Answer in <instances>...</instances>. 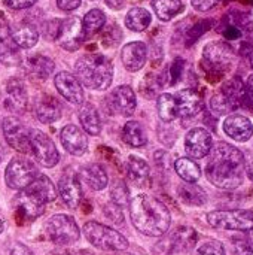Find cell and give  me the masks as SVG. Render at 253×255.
<instances>
[{"label": "cell", "mask_w": 253, "mask_h": 255, "mask_svg": "<svg viewBox=\"0 0 253 255\" xmlns=\"http://www.w3.org/2000/svg\"><path fill=\"white\" fill-rule=\"evenodd\" d=\"M246 161L243 152L231 143L219 142L210 151L206 166L209 182L221 190H236L243 184Z\"/></svg>", "instance_id": "obj_1"}, {"label": "cell", "mask_w": 253, "mask_h": 255, "mask_svg": "<svg viewBox=\"0 0 253 255\" xmlns=\"http://www.w3.org/2000/svg\"><path fill=\"white\" fill-rule=\"evenodd\" d=\"M130 217L133 226L145 236L161 238L171 224V215L169 208L158 199L139 194L130 202Z\"/></svg>", "instance_id": "obj_2"}, {"label": "cell", "mask_w": 253, "mask_h": 255, "mask_svg": "<svg viewBox=\"0 0 253 255\" xmlns=\"http://www.w3.org/2000/svg\"><path fill=\"white\" fill-rule=\"evenodd\" d=\"M76 78L89 90H107L113 79V64L101 54H86L76 61Z\"/></svg>", "instance_id": "obj_3"}, {"label": "cell", "mask_w": 253, "mask_h": 255, "mask_svg": "<svg viewBox=\"0 0 253 255\" xmlns=\"http://www.w3.org/2000/svg\"><path fill=\"white\" fill-rule=\"evenodd\" d=\"M84 235L92 247H95L101 251L122 253L128 248V241L125 239L124 235H121L115 229L100 224L97 221L85 223Z\"/></svg>", "instance_id": "obj_4"}, {"label": "cell", "mask_w": 253, "mask_h": 255, "mask_svg": "<svg viewBox=\"0 0 253 255\" xmlns=\"http://www.w3.org/2000/svg\"><path fill=\"white\" fill-rule=\"evenodd\" d=\"M46 236L49 241L58 247H67L79 239V227L73 217L66 214H58L51 217L45 226Z\"/></svg>", "instance_id": "obj_5"}, {"label": "cell", "mask_w": 253, "mask_h": 255, "mask_svg": "<svg viewBox=\"0 0 253 255\" xmlns=\"http://www.w3.org/2000/svg\"><path fill=\"white\" fill-rule=\"evenodd\" d=\"M207 223L221 230L248 232L253 229V211H213L207 214Z\"/></svg>", "instance_id": "obj_6"}, {"label": "cell", "mask_w": 253, "mask_h": 255, "mask_svg": "<svg viewBox=\"0 0 253 255\" xmlns=\"http://www.w3.org/2000/svg\"><path fill=\"white\" fill-rule=\"evenodd\" d=\"M197 244V233L191 227H177L174 232H171L167 238L161 239L155 248V255H174L177 253H185L194 248Z\"/></svg>", "instance_id": "obj_7"}, {"label": "cell", "mask_w": 253, "mask_h": 255, "mask_svg": "<svg viewBox=\"0 0 253 255\" xmlns=\"http://www.w3.org/2000/svg\"><path fill=\"white\" fill-rule=\"evenodd\" d=\"M37 176V167L25 157H15L10 160L4 172V181L7 187L18 191L25 190Z\"/></svg>", "instance_id": "obj_8"}, {"label": "cell", "mask_w": 253, "mask_h": 255, "mask_svg": "<svg viewBox=\"0 0 253 255\" xmlns=\"http://www.w3.org/2000/svg\"><path fill=\"white\" fill-rule=\"evenodd\" d=\"M30 146L31 155L37 160L42 167H54L60 161V154L54 142L40 130H30Z\"/></svg>", "instance_id": "obj_9"}, {"label": "cell", "mask_w": 253, "mask_h": 255, "mask_svg": "<svg viewBox=\"0 0 253 255\" xmlns=\"http://www.w3.org/2000/svg\"><path fill=\"white\" fill-rule=\"evenodd\" d=\"M234 60V49L230 43L222 40L210 42L203 49V63L209 70L224 72Z\"/></svg>", "instance_id": "obj_10"}, {"label": "cell", "mask_w": 253, "mask_h": 255, "mask_svg": "<svg viewBox=\"0 0 253 255\" xmlns=\"http://www.w3.org/2000/svg\"><path fill=\"white\" fill-rule=\"evenodd\" d=\"M1 130H3L4 139L10 148H13L15 151H18L24 155H31L30 131L19 120H16L13 117L4 118L1 123Z\"/></svg>", "instance_id": "obj_11"}, {"label": "cell", "mask_w": 253, "mask_h": 255, "mask_svg": "<svg viewBox=\"0 0 253 255\" xmlns=\"http://www.w3.org/2000/svg\"><path fill=\"white\" fill-rule=\"evenodd\" d=\"M85 31H84V25L81 18L78 16H69L66 19L61 21L60 24V30H58V36L57 40L60 42V45L67 49V51H76L81 48V45L85 40Z\"/></svg>", "instance_id": "obj_12"}, {"label": "cell", "mask_w": 253, "mask_h": 255, "mask_svg": "<svg viewBox=\"0 0 253 255\" xmlns=\"http://www.w3.org/2000/svg\"><path fill=\"white\" fill-rule=\"evenodd\" d=\"M107 108L110 114L122 115V117H130L136 111V94L131 87L128 85H119L113 88V91L107 96L106 99Z\"/></svg>", "instance_id": "obj_13"}, {"label": "cell", "mask_w": 253, "mask_h": 255, "mask_svg": "<svg viewBox=\"0 0 253 255\" xmlns=\"http://www.w3.org/2000/svg\"><path fill=\"white\" fill-rule=\"evenodd\" d=\"M213 148V139L210 131L203 127H195L188 131L185 137V151L192 160L204 158Z\"/></svg>", "instance_id": "obj_14"}, {"label": "cell", "mask_w": 253, "mask_h": 255, "mask_svg": "<svg viewBox=\"0 0 253 255\" xmlns=\"http://www.w3.org/2000/svg\"><path fill=\"white\" fill-rule=\"evenodd\" d=\"M1 103L6 111L13 114H22L27 109V90L24 87V82L18 78H12L6 82L3 94H1Z\"/></svg>", "instance_id": "obj_15"}, {"label": "cell", "mask_w": 253, "mask_h": 255, "mask_svg": "<svg viewBox=\"0 0 253 255\" xmlns=\"http://www.w3.org/2000/svg\"><path fill=\"white\" fill-rule=\"evenodd\" d=\"M55 87L58 93L72 105H82L84 103V88L78 78L70 72H60L55 75Z\"/></svg>", "instance_id": "obj_16"}, {"label": "cell", "mask_w": 253, "mask_h": 255, "mask_svg": "<svg viewBox=\"0 0 253 255\" xmlns=\"http://www.w3.org/2000/svg\"><path fill=\"white\" fill-rule=\"evenodd\" d=\"M45 206H46V203H43L39 197H36L34 194H31L27 190L19 191L13 197L15 211L18 212V215H21L27 221H33V220L39 218L45 212Z\"/></svg>", "instance_id": "obj_17"}, {"label": "cell", "mask_w": 253, "mask_h": 255, "mask_svg": "<svg viewBox=\"0 0 253 255\" xmlns=\"http://www.w3.org/2000/svg\"><path fill=\"white\" fill-rule=\"evenodd\" d=\"M58 194L66 206H69L72 209L79 206V203L82 200V188H81V182L75 172L66 170L63 173V176L58 182Z\"/></svg>", "instance_id": "obj_18"}, {"label": "cell", "mask_w": 253, "mask_h": 255, "mask_svg": "<svg viewBox=\"0 0 253 255\" xmlns=\"http://www.w3.org/2000/svg\"><path fill=\"white\" fill-rule=\"evenodd\" d=\"M60 140L64 146V149L72 154V155H84L88 149V137L84 133V130H81L78 126L75 124H69L61 130L60 134Z\"/></svg>", "instance_id": "obj_19"}, {"label": "cell", "mask_w": 253, "mask_h": 255, "mask_svg": "<svg viewBox=\"0 0 253 255\" xmlns=\"http://www.w3.org/2000/svg\"><path fill=\"white\" fill-rule=\"evenodd\" d=\"M174 97L177 106V117L180 118H192L203 109V99L192 88L182 90Z\"/></svg>", "instance_id": "obj_20"}, {"label": "cell", "mask_w": 253, "mask_h": 255, "mask_svg": "<svg viewBox=\"0 0 253 255\" xmlns=\"http://www.w3.org/2000/svg\"><path fill=\"white\" fill-rule=\"evenodd\" d=\"M61 103L58 102V99H55L51 94H42L37 100H36V106H34V114L37 117V120L43 124H51L55 123L61 118L63 109H61Z\"/></svg>", "instance_id": "obj_21"}, {"label": "cell", "mask_w": 253, "mask_h": 255, "mask_svg": "<svg viewBox=\"0 0 253 255\" xmlns=\"http://www.w3.org/2000/svg\"><path fill=\"white\" fill-rule=\"evenodd\" d=\"M224 131L228 137L234 139L236 142H246L252 137L253 124L249 118L243 115H230L224 121Z\"/></svg>", "instance_id": "obj_22"}, {"label": "cell", "mask_w": 253, "mask_h": 255, "mask_svg": "<svg viewBox=\"0 0 253 255\" xmlns=\"http://www.w3.org/2000/svg\"><path fill=\"white\" fill-rule=\"evenodd\" d=\"M148 57V49L143 42H130L121 51V60L127 70L137 72L140 70Z\"/></svg>", "instance_id": "obj_23"}, {"label": "cell", "mask_w": 253, "mask_h": 255, "mask_svg": "<svg viewBox=\"0 0 253 255\" xmlns=\"http://www.w3.org/2000/svg\"><path fill=\"white\" fill-rule=\"evenodd\" d=\"M9 37L16 43L18 48H33L37 40H39V31L34 25L28 22H19L10 27L9 30Z\"/></svg>", "instance_id": "obj_24"}, {"label": "cell", "mask_w": 253, "mask_h": 255, "mask_svg": "<svg viewBox=\"0 0 253 255\" xmlns=\"http://www.w3.org/2000/svg\"><path fill=\"white\" fill-rule=\"evenodd\" d=\"M221 93L225 96V99H227L228 103L231 105L233 111L243 108V106L246 105V102L249 100L248 93H246V84H245L239 76H236V78H233L231 81H228V82L222 87Z\"/></svg>", "instance_id": "obj_25"}, {"label": "cell", "mask_w": 253, "mask_h": 255, "mask_svg": "<svg viewBox=\"0 0 253 255\" xmlns=\"http://www.w3.org/2000/svg\"><path fill=\"white\" fill-rule=\"evenodd\" d=\"M149 172H151L149 170V164L143 158L136 157V155H131L128 158V161H127V173H128L130 181L136 187L142 188V187H145L148 184Z\"/></svg>", "instance_id": "obj_26"}, {"label": "cell", "mask_w": 253, "mask_h": 255, "mask_svg": "<svg viewBox=\"0 0 253 255\" xmlns=\"http://www.w3.org/2000/svg\"><path fill=\"white\" fill-rule=\"evenodd\" d=\"M25 70L28 72V75L34 76V78H39V79H46L52 72H54V61L45 55H40V54H36V55H31L25 60Z\"/></svg>", "instance_id": "obj_27"}, {"label": "cell", "mask_w": 253, "mask_h": 255, "mask_svg": "<svg viewBox=\"0 0 253 255\" xmlns=\"http://www.w3.org/2000/svg\"><path fill=\"white\" fill-rule=\"evenodd\" d=\"M79 121L88 134H98L101 131V120L92 103H82L79 109Z\"/></svg>", "instance_id": "obj_28"}, {"label": "cell", "mask_w": 253, "mask_h": 255, "mask_svg": "<svg viewBox=\"0 0 253 255\" xmlns=\"http://www.w3.org/2000/svg\"><path fill=\"white\" fill-rule=\"evenodd\" d=\"M81 176L95 191H100V190L106 188L107 187V182H109V178H107L106 170L100 164H95V163L88 164V166H84L81 169Z\"/></svg>", "instance_id": "obj_29"}, {"label": "cell", "mask_w": 253, "mask_h": 255, "mask_svg": "<svg viewBox=\"0 0 253 255\" xmlns=\"http://www.w3.org/2000/svg\"><path fill=\"white\" fill-rule=\"evenodd\" d=\"M121 136H122L124 143H127L128 146H133V148H140L148 143L146 130L139 121H128L124 126Z\"/></svg>", "instance_id": "obj_30"}, {"label": "cell", "mask_w": 253, "mask_h": 255, "mask_svg": "<svg viewBox=\"0 0 253 255\" xmlns=\"http://www.w3.org/2000/svg\"><path fill=\"white\" fill-rule=\"evenodd\" d=\"M25 190L39 197L43 203H49L57 199V190L51 179L45 175H39Z\"/></svg>", "instance_id": "obj_31"}, {"label": "cell", "mask_w": 253, "mask_h": 255, "mask_svg": "<svg viewBox=\"0 0 253 255\" xmlns=\"http://www.w3.org/2000/svg\"><path fill=\"white\" fill-rule=\"evenodd\" d=\"M177 196L185 205H189V206H201V205H204L207 202L206 191L197 184L185 182V184L179 185Z\"/></svg>", "instance_id": "obj_32"}, {"label": "cell", "mask_w": 253, "mask_h": 255, "mask_svg": "<svg viewBox=\"0 0 253 255\" xmlns=\"http://www.w3.org/2000/svg\"><path fill=\"white\" fill-rule=\"evenodd\" d=\"M174 170L188 184H195L201 176L200 166L192 158H186V157L177 158L174 161Z\"/></svg>", "instance_id": "obj_33"}, {"label": "cell", "mask_w": 253, "mask_h": 255, "mask_svg": "<svg viewBox=\"0 0 253 255\" xmlns=\"http://www.w3.org/2000/svg\"><path fill=\"white\" fill-rule=\"evenodd\" d=\"M152 21L151 13L145 7H133L125 16V25L133 31H143Z\"/></svg>", "instance_id": "obj_34"}, {"label": "cell", "mask_w": 253, "mask_h": 255, "mask_svg": "<svg viewBox=\"0 0 253 255\" xmlns=\"http://www.w3.org/2000/svg\"><path fill=\"white\" fill-rule=\"evenodd\" d=\"M21 61L22 58L16 43L9 36L0 39V63L4 66H18Z\"/></svg>", "instance_id": "obj_35"}, {"label": "cell", "mask_w": 253, "mask_h": 255, "mask_svg": "<svg viewBox=\"0 0 253 255\" xmlns=\"http://www.w3.org/2000/svg\"><path fill=\"white\" fill-rule=\"evenodd\" d=\"M152 7L157 16L163 21H170L183 9L182 0H152Z\"/></svg>", "instance_id": "obj_36"}, {"label": "cell", "mask_w": 253, "mask_h": 255, "mask_svg": "<svg viewBox=\"0 0 253 255\" xmlns=\"http://www.w3.org/2000/svg\"><path fill=\"white\" fill-rule=\"evenodd\" d=\"M157 109L158 115L164 123H171L174 118H177V106H176V97L170 93H164L157 100Z\"/></svg>", "instance_id": "obj_37"}, {"label": "cell", "mask_w": 253, "mask_h": 255, "mask_svg": "<svg viewBox=\"0 0 253 255\" xmlns=\"http://www.w3.org/2000/svg\"><path fill=\"white\" fill-rule=\"evenodd\" d=\"M106 24V15L100 9H91L82 19L85 36H92L100 31Z\"/></svg>", "instance_id": "obj_38"}, {"label": "cell", "mask_w": 253, "mask_h": 255, "mask_svg": "<svg viewBox=\"0 0 253 255\" xmlns=\"http://www.w3.org/2000/svg\"><path fill=\"white\" fill-rule=\"evenodd\" d=\"M110 199H112V203L119 206L121 209L125 208V206H130V202H131V196H130V190L128 187L125 185V182H118L112 191H110Z\"/></svg>", "instance_id": "obj_39"}, {"label": "cell", "mask_w": 253, "mask_h": 255, "mask_svg": "<svg viewBox=\"0 0 253 255\" xmlns=\"http://www.w3.org/2000/svg\"><path fill=\"white\" fill-rule=\"evenodd\" d=\"M212 27V21L210 19H203L200 22H197L186 34V45H192L197 39H200L209 28Z\"/></svg>", "instance_id": "obj_40"}, {"label": "cell", "mask_w": 253, "mask_h": 255, "mask_svg": "<svg viewBox=\"0 0 253 255\" xmlns=\"http://www.w3.org/2000/svg\"><path fill=\"white\" fill-rule=\"evenodd\" d=\"M194 255H225V248L218 241H209L200 245Z\"/></svg>", "instance_id": "obj_41"}, {"label": "cell", "mask_w": 253, "mask_h": 255, "mask_svg": "<svg viewBox=\"0 0 253 255\" xmlns=\"http://www.w3.org/2000/svg\"><path fill=\"white\" fill-rule=\"evenodd\" d=\"M210 109L216 114V115H225V114H230L233 111L231 105L228 103V100L225 99V96L222 93L216 94L212 97L210 100Z\"/></svg>", "instance_id": "obj_42"}, {"label": "cell", "mask_w": 253, "mask_h": 255, "mask_svg": "<svg viewBox=\"0 0 253 255\" xmlns=\"http://www.w3.org/2000/svg\"><path fill=\"white\" fill-rule=\"evenodd\" d=\"M233 247L236 255H252L253 245L248 241L246 236H236L233 238Z\"/></svg>", "instance_id": "obj_43"}, {"label": "cell", "mask_w": 253, "mask_h": 255, "mask_svg": "<svg viewBox=\"0 0 253 255\" xmlns=\"http://www.w3.org/2000/svg\"><path fill=\"white\" fill-rule=\"evenodd\" d=\"M122 39V33L116 25H109L103 33V43L106 46H116Z\"/></svg>", "instance_id": "obj_44"}, {"label": "cell", "mask_w": 253, "mask_h": 255, "mask_svg": "<svg viewBox=\"0 0 253 255\" xmlns=\"http://www.w3.org/2000/svg\"><path fill=\"white\" fill-rule=\"evenodd\" d=\"M183 67H185V61L183 58H176L174 63L171 64L170 67V72H169V78H170V85H174L180 76H182V72H183Z\"/></svg>", "instance_id": "obj_45"}, {"label": "cell", "mask_w": 253, "mask_h": 255, "mask_svg": "<svg viewBox=\"0 0 253 255\" xmlns=\"http://www.w3.org/2000/svg\"><path fill=\"white\" fill-rule=\"evenodd\" d=\"M104 214H106V217H107L110 221H113L115 224H121V223L124 221L122 209H121L119 206L113 205V203H109V205L104 206Z\"/></svg>", "instance_id": "obj_46"}, {"label": "cell", "mask_w": 253, "mask_h": 255, "mask_svg": "<svg viewBox=\"0 0 253 255\" xmlns=\"http://www.w3.org/2000/svg\"><path fill=\"white\" fill-rule=\"evenodd\" d=\"M222 34L228 39V40H237L242 37V28L236 27V25H230V24H224L222 27Z\"/></svg>", "instance_id": "obj_47"}, {"label": "cell", "mask_w": 253, "mask_h": 255, "mask_svg": "<svg viewBox=\"0 0 253 255\" xmlns=\"http://www.w3.org/2000/svg\"><path fill=\"white\" fill-rule=\"evenodd\" d=\"M37 0H4V4L9 6L10 9H27L31 7Z\"/></svg>", "instance_id": "obj_48"}, {"label": "cell", "mask_w": 253, "mask_h": 255, "mask_svg": "<svg viewBox=\"0 0 253 255\" xmlns=\"http://www.w3.org/2000/svg\"><path fill=\"white\" fill-rule=\"evenodd\" d=\"M242 36L245 37L243 46H252L253 48V21L246 22V25L242 28Z\"/></svg>", "instance_id": "obj_49"}, {"label": "cell", "mask_w": 253, "mask_h": 255, "mask_svg": "<svg viewBox=\"0 0 253 255\" xmlns=\"http://www.w3.org/2000/svg\"><path fill=\"white\" fill-rule=\"evenodd\" d=\"M60 24H61V21H58V19H54V21L48 22V25H46V37L48 39H57Z\"/></svg>", "instance_id": "obj_50"}, {"label": "cell", "mask_w": 253, "mask_h": 255, "mask_svg": "<svg viewBox=\"0 0 253 255\" xmlns=\"http://www.w3.org/2000/svg\"><path fill=\"white\" fill-rule=\"evenodd\" d=\"M57 4L61 10H66V12H70L76 7H79L81 4V0H57Z\"/></svg>", "instance_id": "obj_51"}, {"label": "cell", "mask_w": 253, "mask_h": 255, "mask_svg": "<svg viewBox=\"0 0 253 255\" xmlns=\"http://www.w3.org/2000/svg\"><path fill=\"white\" fill-rule=\"evenodd\" d=\"M213 4H215V0H192L194 9H197V10H200V12L209 10Z\"/></svg>", "instance_id": "obj_52"}, {"label": "cell", "mask_w": 253, "mask_h": 255, "mask_svg": "<svg viewBox=\"0 0 253 255\" xmlns=\"http://www.w3.org/2000/svg\"><path fill=\"white\" fill-rule=\"evenodd\" d=\"M10 255H34L25 245L22 244H18L15 242L12 247H10Z\"/></svg>", "instance_id": "obj_53"}, {"label": "cell", "mask_w": 253, "mask_h": 255, "mask_svg": "<svg viewBox=\"0 0 253 255\" xmlns=\"http://www.w3.org/2000/svg\"><path fill=\"white\" fill-rule=\"evenodd\" d=\"M9 30H10V25H9V22H7V19H6L4 13L0 12V39L7 37V36H9Z\"/></svg>", "instance_id": "obj_54"}, {"label": "cell", "mask_w": 253, "mask_h": 255, "mask_svg": "<svg viewBox=\"0 0 253 255\" xmlns=\"http://www.w3.org/2000/svg\"><path fill=\"white\" fill-rule=\"evenodd\" d=\"M106 4H107L109 7L115 9V10H119V9L124 7L125 0H106Z\"/></svg>", "instance_id": "obj_55"}, {"label": "cell", "mask_w": 253, "mask_h": 255, "mask_svg": "<svg viewBox=\"0 0 253 255\" xmlns=\"http://www.w3.org/2000/svg\"><path fill=\"white\" fill-rule=\"evenodd\" d=\"M246 93H248V97L249 100L253 103V75L248 79V84H246Z\"/></svg>", "instance_id": "obj_56"}, {"label": "cell", "mask_w": 253, "mask_h": 255, "mask_svg": "<svg viewBox=\"0 0 253 255\" xmlns=\"http://www.w3.org/2000/svg\"><path fill=\"white\" fill-rule=\"evenodd\" d=\"M248 169H246V175H248V178L253 181V161L249 164V166H246Z\"/></svg>", "instance_id": "obj_57"}, {"label": "cell", "mask_w": 253, "mask_h": 255, "mask_svg": "<svg viewBox=\"0 0 253 255\" xmlns=\"http://www.w3.org/2000/svg\"><path fill=\"white\" fill-rule=\"evenodd\" d=\"M51 255H75V253H72L69 250H64V251H55V253H52Z\"/></svg>", "instance_id": "obj_58"}, {"label": "cell", "mask_w": 253, "mask_h": 255, "mask_svg": "<svg viewBox=\"0 0 253 255\" xmlns=\"http://www.w3.org/2000/svg\"><path fill=\"white\" fill-rule=\"evenodd\" d=\"M245 233H246L245 236L248 238V241H249V242H251V244H252V245H253V229H251V230H248V232H245Z\"/></svg>", "instance_id": "obj_59"}, {"label": "cell", "mask_w": 253, "mask_h": 255, "mask_svg": "<svg viewBox=\"0 0 253 255\" xmlns=\"http://www.w3.org/2000/svg\"><path fill=\"white\" fill-rule=\"evenodd\" d=\"M251 66H252V69H253V51H252V54H251Z\"/></svg>", "instance_id": "obj_60"}, {"label": "cell", "mask_w": 253, "mask_h": 255, "mask_svg": "<svg viewBox=\"0 0 253 255\" xmlns=\"http://www.w3.org/2000/svg\"><path fill=\"white\" fill-rule=\"evenodd\" d=\"M1 232H3V221L0 220V233H1Z\"/></svg>", "instance_id": "obj_61"}, {"label": "cell", "mask_w": 253, "mask_h": 255, "mask_svg": "<svg viewBox=\"0 0 253 255\" xmlns=\"http://www.w3.org/2000/svg\"><path fill=\"white\" fill-rule=\"evenodd\" d=\"M0 128H1V121H0Z\"/></svg>", "instance_id": "obj_62"}, {"label": "cell", "mask_w": 253, "mask_h": 255, "mask_svg": "<svg viewBox=\"0 0 253 255\" xmlns=\"http://www.w3.org/2000/svg\"><path fill=\"white\" fill-rule=\"evenodd\" d=\"M0 160H1V157H0Z\"/></svg>", "instance_id": "obj_63"}]
</instances>
